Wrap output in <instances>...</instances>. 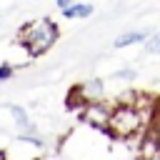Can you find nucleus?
<instances>
[{"instance_id":"nucleus-1","label":"nucleus","mask_w":160,"mask_h":160,"mask_svg":"<svg viewBox=\"0 0 160 160\" xmlns=\"http://www.w3.org/2000/svg\"><path fill=\"white\" fill-rule=\"evenodd\" d=\"M148 100L150 98L138 95L132 102H118L115 110H112L108 132L112 138H122V140L135 138L138 132H142L148 120L152 118V102H148Z\"/></svg>"},{"instance_id":"nucleus-2","label":"nucleus","mask_w":160,"mask_h":160,"mask_svg":"<svg viewBox=\"0 0 160 160\" xmlns=\"http://www.w3.org/2000/svg\"><path fill=\"white\" fill-rule=\"evenodd\" d=\"M18 38H20V45L30 55H42V52H48L58 42L60 28H58L55 20L40 18V20H30L28 25H22L20 32H18Z\"/></svg>"},{"instance_id":"nucleus-3","label":"nucleus","mask_w":160,"mask_h":160,"mask_svg":"<svg viewBox=\"0 0 160 160\" xmlns=\"http://www.w3.org/2000/svg\"><path fill=\"white\" fill-rule=\"evenodd\" d=\"M2 152H5V160H38L42 152V140L35 135L15 138Z\"/></svg>"},{"instance_id":"nucleus-4","label":"nucleus","mask_w":160,"mask_h":160,"mask_svg":"<svg viewBox=\"0 0 160 160\" xmlns=\"http://www.w3.org/2000/svg\"><path fill=\"white\" fill-rule=\"evenodd\" d=\"M112 110H115V105L100 100V102H90V105H85V108L80 110V118H82L88 125L98 128V130H108V128H110Z\"/></svg>"},{"instance_id":"nucleus-5","label":"nucleus","mask_w":160,"mask_h":160,"mask_svg":"<svg viewBox=\"0 0 160 160\" xmlns=\"http://www.w3.org/2000/svg\"><path fill=\"white\" fill-rule=\"evenodd\" d=\"M148 42L150 40V35H148V30H132V32H122L118 40H115V48H128V45H135V42Z\"/></svg>"},{"instance_id":"nucleus-6","label":"nucleus","mask_w":160,"mask_h":160,"mask_svg":"<svg viewBox=\"0 0 160 160\" xmlns=\"http://www.w3.org/2000/svg\"><path fill=\"white\" fill-rule=\"evenodd\" d=\"M92 12H95V8H92L90 2H70V5L62 10L65 18H90Z\"/></svg>"},{"instance_id":"nucleus-7","label":"nucleus","mask_w":160,"mask_h":160,"mask_svg":"<svg viewBox=\"0 0 160 160\" xmlns=\"http://www.w3.org/2000/svg\"><path fill=\"white\" fill-rule=\"evenodd\" d=\"M145 50H148V52H160V32L150 35V40L145 42Z\"/></svg>"},{"instance_id":"nucleus-8","label":"nucleus","mask_w":160,"mask_h":160,"mask_svg":"<svg viewBox=\"0 0 160 160\" xmlns=\"http://www.w3.org/2000/svg\"><path fill=\"white\" fill-rule=\"evenodd\" d=\"M12 75H15V68H12L10 62H2V65H0V82H5V80H10Z\"/></svg>"},{"instance_id":"nucleus-9","label":"nucleus","mask_w":160,"mask_h":160,"mask_svg":"<svg viewBox=\"0 0 160 160\" xmlns=\"http://www.w3.org/2000/svg\"><path fill=\"white\" fill-rule=\"evenodd\" d=\"M115 78H118V80H132V78H135V72H132V70H120Z\"/></svg>"},{"instance_id":"nucleus-10","label":"nucleus","mask_w":160,"mask_h":160,"mask_svg":"<svg viewBox=\"0 0 160 160\" xmlns=\"http://www.w3.org/2000/svg\"><path fill=\"white\" fill-rule=\"evenodd\" d=\"M148 160H160V152H155L152 158H148Z\"/></svg>"},{"instance_id":"nucleus-11","label":"nucleus","mask_w":160,"mask_h":160,"mask_svg":"<svg viewBox=\"0 0 160 160\" xmlns=\"http://www.w3.org/2000/svg\"><path fill=\"white\" fill-rule=\"evenodd\" d=\"M0 160H5V152H2V150H0Z\"/></svg>"},{"instance_id":"nucleus-12","label":"nucleus","mask_w":160,"mask_h":160,"mask_svg":"<svg viewBox=\"0 0 160 160\" xmlns=\"http://www.w3.org/2000/svg\"><path fill=\"white\" fill-rule=\"evenodd\" d=\"M158 130H160V128H158Z\"/></svg>"}]
</instances>
